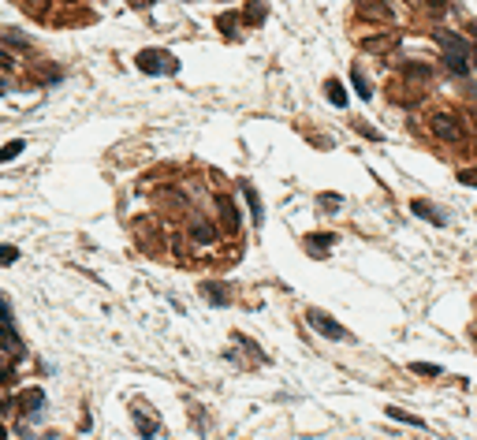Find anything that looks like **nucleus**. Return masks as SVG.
<instances>
[{"mask_svg": "<svg viewBox=\"0 0 477 440\" xmlns=\"http://www.w3.org/2000/svg\"><path fill=\"white\" fill-rule=\"evenodd\" d=\"M190 235H194V243H213V224H205V220H194V228H190Z\"/></svg>", "mask_w": 477, "mask_h": 440, "instance_id": "obj_7", "label": "nucleus"}, {"mask_svg": "<svg viewBox=\"0 0 477 440\" xmlns=\"http://www.w3.org/2000/svg\"><path fill=\"white\" fill-rule=\"evenodd\" d=\"M410 370H414V373H421V377H436V373H440L433 362H414V366H410Z\"/></svg>", "mask_w": 477, "mask_h": 440, "instance_id": "obj_15", "label": "nucleus"}, {"mask_svg": "<svg viewBox=\"0 0 477 440\" xmlns=\"http://www.w3.org/2000/svg\"><path fill=\"white\" fill-rule=\"evenodd\" d=\"M440 45H444L447 57H463L466 60V41L458 38V34H440Z\"/></svg>", "mask_w": 477, "mask_h": 440, "instance_id": "obj_5", "label": "nucleus"}, {"mask_svg": "<svg viewBox=\"0 0 477 440\" xmlns=\"http://www.w3.org/2000/svg\"><path fill=\"white\" fill-rule=\"evenodd\" d=\"M0 68H12V57H8V52H0Z\"/></svg>", "mask_w": 477, "mask_h": 440, "instance_id": "obj_18", "label": "nucleus"}, {"mask_svg": "<svg viewBox=\"0 0 477 440\" xmlns=\"http://www.w3.org/2000/svg\"><path fill=\"white\" fill-rule=\"evenodd\" d=\"M306 321H309V325L317 328L321 336H332V340H339V343L347 340V328L339 325V321H332V317H325V314H321V310H309V314H306Z\"/></svg>", "mask_w": 477, "mask_h": 440, "instance_id": "obj_3", "label": "nucleus"}, {"mask_svg": "<svg viewBox=\"0 0 477 440\" xmlns=\"http://www.w3.org/2000/svg\"><path fill=\"white\" fill-rule=\"evenodd\" d=\"M201 295L213 299V302H227V291H224V288H216V283H201Z\"/></svg>", "mask_w": 477, "mask_h": 440, "instance_id": "obj_12", "label": "nucleus"}, {"mask_svg": "<svg viewBox=\"0 0 477 440\" xmlns=\"http://www.w3.org/2000/svg\"><path fill=\"white\" fill-rule=\"evenodd\" d=\"M216 206H220V217H224V224H227V228H238V213H235L232 198H216Z\"/></svg>", "mask_w": 477, "mask_h": 440, "instance_id": "obj_6", "label": "nucleus"}, {"mask_svg": "<svg viewBox=\"0 0 477 440\" xmlns=\"http://www.w3.org/2000/svg\"><path fill=\"white\" fill-rule=\"evenodd\" d=\"M0 440H8V433H4V426H0Z\"/></svg>", "mask_w": 477, "mask_h": 440, "instance_id": "obj_20", "label": "nucleus"}, {"mask_svg": "<svg viewBox=\"0 0 477 440\" xmlns=\"http://www.w3.org/2000/svg\"><path fill=\"white\" fill-rule=\"evenodd\" d=\"M458 183H466V187H477V172H474V168H463V172H458Z\"/></svg>", "mask_w": 477, "mask_h": 440, "instance_id": "obj_16", "label": "nucleus"}, {"mask_svg": "<svg viewBox=\"0 0 477 440\" xmlns=\"http://www.w3.org/2000/svg\"><path fill=\"white\" fill-rule=\"evenodd\" d=\"M351 82H354L358 97H369V82H365V75H362V71H354V75H351Z\"/></svg>", "mask_w": 477, "mask_h": 440, "instance_id": "obj_14", "label": "nucleus"}, {"mask_svg": "<svg viewBox=\"0 0 477 440\" xmlns=\"http://www.w3.org/2000/svg\"><path fill=\"white\" fill-rule=\"evenodd\" d=\"M26 150V142L23 139H15V142H8L4 146V150H0V164H8V161H15V157H19V153Z\"/></svg>", "mask_w": 477, "mask_h": 440, "instance_id": "obj_8", "label": "nucleus"}, {"mask_svg": "<svg viewBox=\"0 0 477 440\" xmlns=\"http://www.w3.org/2000/svg\"><path fill=\"white\" fill-rule=\"evenodd\" d=\"M388 418L407 421V426H418V429H421V418H418V414H407V410H399V407H388Z\"/></svg>", "mask_w": 477, "mask_h": 440, "instance_id": "obj_11", "label": "nucleus"}, {"mask_svg": "<svg viewBox=\"0 0 477 440\" xmlns=\"http://www.w3.org/2000/svg\"><path fill=\"white\" fill-rule=\"evenodd\" d=\"M19 254H15V246H0V265H12Z\"/></svg>", "mask_w": 477, "mask_h": 440, "instance_id": "obj_17", "label": "nucleus"}, {"mask_svg": "<svg viewBox=\"0 0 477 440\" xmlns=\"http://www.w3.org/2000/svg\"><path fill=\"white\" fill-rule=\"evenodd\" d=\"M139 68L142 71H150V75H172L176 71V60L168 57V52H139Z\"/></svg>", "mask_w": 477, "mask_h": 440, "instance_id": "obj_2", "label": "nucleus"}, {"mask_svg": "<svg viewBox=\"0 0 477 440\" xmlns=\"http://www.w3.org/2000/svg\"><path fill=\"white\" fill-rule=\"evenodd\" d=\"M429 127H433V134L440 142H463V123H458L455 112H433Z\"/></svg>", "mask_w": 477, "mask_h": 440, "instance_id": "obj_1", "label": "nucleus"}, {"mask_svg": "<svg viewBox=\"0 0 477 440\" xmlns=\"http://www.w3.org/2000/svg\"><path fill=\"white\" fill-rule=\"evenodd\" d=\"M0 321H8V314H4V306H0Z\"/></svg>", "mask_w": 477, "mask_h": 440, "instance_id": "obj_19", "label": "nucleus"}, {"mask_svg": "<svg viewBox=\"0 0 477 440\" xmlns=\"http://www.w3.org/2000/svg\"><path fill=\"white\" fill-rule=\"evenodd\" d=\"M410 209H414V213H418V217H425V220H429V224H444V220H447V217H444V213H440V209H436V206H429V201H418V198H414V201H410Z\"/></svg>", "mask_w": 477, "mask_h": 440, "instance_id": "obj_4", "label": "nucleus"}, {"mask_svg": "<svg viewBox=\"0 0 477 440\" xmlns=\"http://www.w3.org/2000/svg\"><path fill=\"white\" fill-rule=\"evenodd\" d=\"M325 90H328V97H332V105H336V108H343V105H347V94H343V86H339L336 79H328V86H325Z\"/></svg>", "mask_w": 477, "mask_h": 440, "instance_id": "obj_9", "label": "nucleus"}, {"mask_svg": "<svg viewBox=\"0 0 477 440\" xmlns=\"http://www.w3.org/2000/svg\"><path fill=\"white\" fill-rule=\"evenodd\" d=\"M243 194H246V201H250V213H254V220H261V201H258V190H254V187H243Z\"/></svg>", "mask_w": 477, "mask_h": 440, "instance_id": "obj_13", "label": "nucleus"}, {"mask_svg": "<svg viewBox=\"0 0 477 440\" xmlns=\"http://www.w3.org/2000/svg\"><path fill=\"white\" fill-rule=\"evenodd\" d=\"M41 388H30V392H23V407L26 410H41Z\"/></svg>", "mask_w": 477, "mask_h": 440, "instance_id": "obj_10", "label": "nucleus"}]
</instances>
